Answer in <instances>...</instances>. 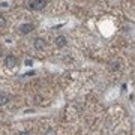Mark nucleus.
<instances>
[{"instance_id": "f257e3e1", "label": "nucleus", "mask_w": 135, "mask_h": 135, "mask_svg": "<svg viewBox=\"0 0 135 135\" xmlns=\"http://www.w3.org/2000/svg\"><path fill=\"white\" fill-rule=\"evenodd\" d=\"M47 3H48V0H32V2H30V9L42 11V9H45Z\"/></svg>"}, {"instance_id": "f03ea898", "label": "nucleus", "mask_w": 135, "mask_h": 135, "mask_svg": "<svg viewBox=\"0 0 135 135\" xmlns=\"http://www.w3.org/2000/svg\"><path fill=\"white\" fill-rule=\"evenodd\" d=\"M35 30V24H32V23H26V24H21L20 26L18 32L21 35H29L30 32H33Z\"/></svg>"}, {"instance_id": "7ed1b4c3", "label": "nucleus", "mask_w": 135, "mask_h": 135, "mask_svg": "<svg viewBox=\"0 0 135 135\" xmlns=\"http://www.w3.org/2000/svg\"><path fill=\"white\" fill-rule=\"evenodd\" d=\"M33 47H35V50L42 51V50H45V47H47V42H45V39H42V38H36L35 42H33Z\"/></svg>"}, {"instance_id": "20e7f679", "label": "nucleus", "mask_w": 135, "mask_h": 135, "mask_svg": "<svg viewBox=\"0 0 135 135\" xmlns=\"http://www.w3.org/2000/svg\"><path fill=\"white\" fill-rule=\"evenodd\" d=\"M17 63H18V60H17V57L12 56V54H9V56L5 59V65L8 68H15V66H17Z\"/></svg>"}, {"instance_id": "39448f33", "label": "nucleus", "mask_w": 135, "mask_h": 135, "mask_svg": "<svg viewBox=\"0 0 135 135\" xmlns=\"http://www.w3.org/2000/svg\"><path fill=\"white\" fill-rule=\"evenodd\" d=\"M54 44H56V47H57V48H63V47H66V44H68L66 36H63V35L57 36V38H56V41H54Z\"/></svg>"}, {"instance_id": "423d86ee", "label": "nucleus", "mask_w": 135, "mask_h": 135, "mask_svg": "<svg viewBox=\"0 0 135 135\" xmlns=\"http://www.w3.org/2000/svg\"><path fill=\"white\" fill-rule=\"evenodd\" d=\"M11 102V95L6 92H0V105H6Z\"/></svg>"}, {"instance_id": "0eeeda50", "label": "nucleus", "mask_w": 135, "mask_h": 135, "mask_svg": "<svg viewBox=\"0 0 135 135\" xmlns=\"http://www.w3.org/2000/svg\"><path fill=\"white\" fill-rule=\"evenodd\" d=\"M120 69V62L117 60V62H113V65H111V71H119Z\"/></svg>"}, {"instance_id": "6e6552de", "label": "nucleus", "mask_w": 135, "mask_h": 135, "mask_svg": "<svg viewBox=\"0 0 135 135\" xmlns=\"http://www.w3.org/2000/svg\"><path fill=\"white\" fill-rule=\"evenodd\" d=\"M44 135H57V134H56V131H54L53 128H48V129L44 132Z\"/></svg>"}, {"instance_id": "1a4fd4ad", "label": "nucleus", "mask_w": 135, "mask_h": 135, "mask_svg": "<svg viewBox=\"0 0 135 135\" xmlns=\"http://www.w3.org/2000/svg\"><path fill=\"white\" fill-rule=\"evenodd\" d=\"M5 26H6V18H5V17H2V15H0V29H3Z\"/></svg>"}, {"instance_id": "9d476101", "label": "nucleus", "mask_w": 135, "mask_h": 135, "mask_svg": "<svg viewBox=\"0 0 135 135\" xmlns=\"http://www.w3.org/2000/svg\"><path fill=\"white\" fill-rule=\"evenodd\" d=\"M41 99H42L41 96H36V104H42V101H41Z\"/></svg>"}, {"instance_id": "9b49d317", "label": "nucleus", "mask_w": 135, "mask_h": 135, "mask_svg": "<svg viewBox=\"0 0 135 135\" xmlns=\"http://www.w3.org/2000/svg\"><path fill=\"white\" fill-rule=\"evenodd\" d=\"M20 135H32V134H30V132H27V131H24V132H21Z\"/></svg>"}]
</instances>
